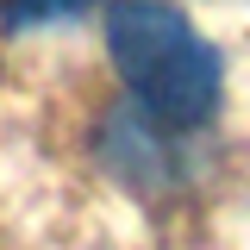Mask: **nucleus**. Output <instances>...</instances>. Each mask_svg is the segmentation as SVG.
<instances>
[{"label":"nucleus","mask_w":250,"mask_h":250,"mask_svg":"<svg viewBox=\"0 0 250 250\" xmlns=\"http://www.w3.org/2000/svg\"><path fill=\"white\" fill-rule=\"evenodd\" d=\"M106 50H113L119 82L131 88L138 113L150 125L188 131V125H207L219 113V88H225L219 50L188 25L182 6L113 0L106 6Z\"/></svg>","instance_id":"1"},{"label":"nucleus","mask_w":250,"mask_h":250,"mask_svg":"<svg viewBox=\"0 0 250 250\" xmlns=\"http://www.w3.org/2000/svg\"><path fill=\"white\" fill-rule=\"evenodd\" d=\"M100 0H0V31H31V25H57V19H82Z\"/></svg>","instance_id":"2"}]
</instances>
